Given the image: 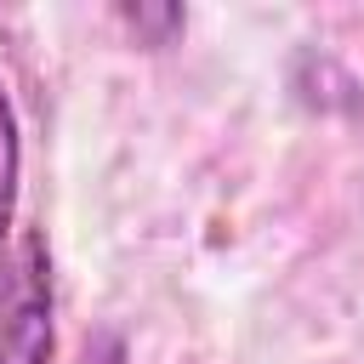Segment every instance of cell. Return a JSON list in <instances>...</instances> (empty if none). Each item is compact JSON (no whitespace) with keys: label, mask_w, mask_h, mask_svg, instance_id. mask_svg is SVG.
Masks as SVG:
<instances>
[{"label":"cell","mask_w":364,"mask_h":364,"mask_svg":"<svg viewBox=\"0 0 364 364\" xmlns=\"http://www.w3.org/2000/svg\"><path fill=\"white\" fill-rule=\"evenodd\" d=\"M51 347H57V330H51V267H46L40 233H28L23 250H17L6 313H0V364H51Z\"/></svg>","instance_id":"obj_1"},{"label":"cell","mask_w":364,"mask_h":364,"mask_svg":"<svg viewBox=\"0 0 364 364\" xmlns=\"http://www.w3.org/2000/svg\"><path fill=\"white\" fill-rule=\"evenodd\" d=\"M11 210H17V114L0 85V245L11 233Z\"/></svg>","instance_id":"obj_2"},{"label":"cell","mask_w":364,"mask_h":364,"mask_svg":"<svg viewBox=\"0 0 364 364\" xmlns=\"http://www.w3.org/2000/svg\"><path fill=\"white\" fill-rule=\"evenodd\" d=\"M125 17H131V23H136V28H154V40H165V34H171V28H182V23H188V17H182V11H176V6H165V11H148V6H131V11H125Z\"/></svg>","instance_id":"obj_3"},{"label":"cell","mask_w":364,"mask_h":364,"mask_svg":"<svg viewBox=\"0 0 364 364\" xmlns=\"http://www.w3.org/2000/svg\"><path fill=\"white\" fill-rule=\"evenodd\" d=\"M97 364H119V341H114V336L102 341V358H97Z\"/></svg>","instance_id":"obj_4"}]
</instances>
